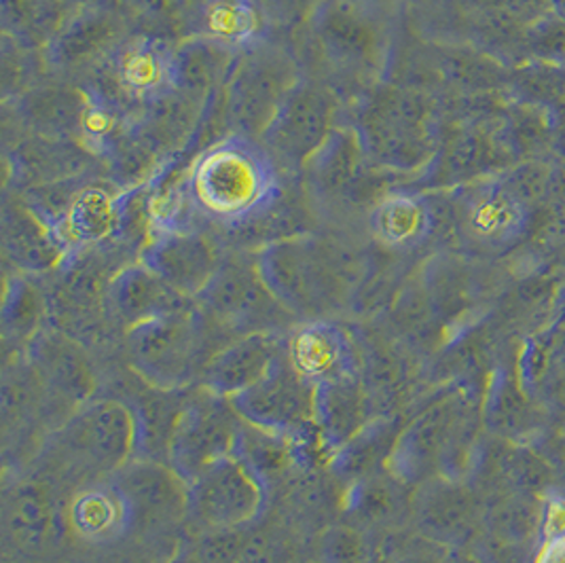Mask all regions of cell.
<instances>
[{"label": "cell", "instance_id": "15", "mask_svg": "<svg viewBox=\"0 0 565 563\" xmlns=\"http://www.w3.org/2000/svg\"><path fill=\"white\" fill-rule=\"evenodd\" d=\"M115 477L113 486L124 496L131 517L168 521L186 512L189 484L166 461L134 458Z\"/></svg>", "mask_w": 565, "mask_h": 563}, {"label": "cell", "instance_id": "24", "mask_svg": "<svg viewBox=\"0 0 565 563\" xmlns=\"http://www.w3.org/2000/svg\"><path fill=\"white\" fill-rule=\"evenodd\" d=\"M53 223L55 219L45 210L7 208L2 221L4 251L20 269L47 272L66 253Z\"/></svg>", "mask_w": 565, "mask_h": 563}, {"label": "cell", "instance_id": "14", "mask_svg": "<svg viewBox=\"0 0 565 563\" xmlns=\"http://www.w3.org/2000/svg\"><path fill=\"white\" fill-rule=\"evenodd\" d=\"M417 119L412 104L396 94H375L360 110V142L371 163L405 168L417 153Z\"/></svg>", "mask_w": 565, "mask_h": 563}, {"label": "cell", "instance_id": "10", "mask_svg": "<svg viewBox=\"0 0 565 563\" xmlns=\"http://www.w3.org/2000/svg\"><path fill=\"white\" fill-rule=\"evenodd\" d=\"M311 28L324 53L343 66L371 68L384 45V28L371 0H322Z\"/></svg>", "mask_w": 565, "mask_h": 563}, {"label": "cell", "instance_id": "34", "mask_svg": "<svg viewBox=\"0 0 565 563\" xmlns=\"http://www.w3.org/2000/svg\"><path fill=\"white\" fill-rule=\"evenodd\" d=\"M129 7L154 22H170L184 13L186 0H128Z\"/></svg>", "mask_w": 565, "mask_h": 563}, {"label": "cell", "instance_id": "3", "mask_svg": "<svg viewBox=\"0 0 565 563\" xmlns=\"http://www.w3.org/2000/svg\"><path fill=\"white\" fill-rule=\"evenodd\" d=\"M297 85V68L280 50L260 45L239 55L227 87V117L235 134L263 136Z\"/></svg>", "mask_w": 565, "mask_h": 563}, {"label": "cell", "instance_id": "33", "mask_svg": "<svg viewBox=\"0 0 565 563\" xmlns=\"http://www.w3.org/2000/svg\"><path fill=\"white\" fill-rule=\"evenodd\" d=\"M327 563H366V553L356 534L350 530H334L324 544Z\"/></svg>", "mask_w": 565, "mask_h": 563}, {"label": "cell", "instance_id": "6", "mask_svg": "<svg viewBox=\"0 0 565 563\" xmlns=\"http://www.w3.org/2000/svg\"><path fill=\"white\" fill-rule=\"evenodd\" d=\"M128 352L134 371L161 392L191 384L202 357L191 314L129 327Z\"/></svg>", "mask_w": 565, "mask_h": 563}, {"label": "cell", "instance_id": "18", "mask_svg": "<svg viewBox=\"0 0 565 563\" xmlns=\"http://www.w3.org/2000/svg\"><path fill=\"white\" fill-rule=\"evenodd\" d=\"M280 357L282 350L274 334H244L206 360L202 384L210 394L232 399L257 384Z\"/></svg>", "mask_w": 565, "mask_h": 563}, {"label": "cell", "instance_id": "29", "mask_svg": "<svg viewBox=\"0 0 565 563\" xmlns=\"http://www.w3.org/2000/svg\"><path fill=\"white\" fill-rule=\"evenodd\" d=\"M24 115L30 124L50 136L83 131L87 98L64 89H41L24 98Z\"/></svg>", "mask_w": 565, "mask_h": 563}, {"label": "cell", "instance_id": "13", "mask_svg": "<svg viewBox=\"0 0 565 563\" xmlns=\"http://www.w3.org/2000/svg\"><path fill=\"white\" fill-rule=\"evenodd\" d=\"M200 299L223 325L248 329V334L267 333L265 325L284 309L260 280L257 267L242 265H221Z\"/></svg>", "mask_w": 565, "mask_h": 563}, {"label": "cell", "instance_id": "26", "mask_svg": "<svg viewBox=\"0 0 565 563\" xmlns=\"http://www.w3.org/2000/svg\"><path fill=\"white\" fill-rule=\"evenodd\" d=\"M235 55L202 36H191L177 50V89L195 100L207 96L210 89L233 75Z\"/></svg>", "mask_w": 565, "mask_h": 563}, {"label": "cell", "instance_id": "19", "mask_svg": "<svg viewBox=\"0 0 565 563\" xmlns=\"http://www.w3.org/2000/svg\"><path fill=\"white\" fill-rule=\"evenodd\" d=\"M121 36V20L106 7L92 4L68 15L47 43V60L57 71H78L113 50Z\"/></svg>", "mask_w": 565, "mask_h": 563}, {"label": "cell", "instance_id": "22", "mask_svg": "<svg viewBox=\"0 0 565 563\" xmlns=\"http://www.w3.org/2000/svg\"><path fill=\"white\" fill-rule=\"evenodd\" d=\"M126 208V198H117L103 187L89 184L78 191L66 210L55 219V235L64 251L100 244L119 231Z\"/></svg>", "mask_w": 565, "mask_h": 563}, {"label": "cell", "instance_id": "5", "mask_svg": "<svg viewBox=\"0 0 565 563\" xmlns=\"http://www.w3.org/2000/svg\"><path fill=\"white\" fill-rule=\"evenodd\" d=\"M263 504L260 475L237 452L214 461L189 484L186 512L207 530H235L253 521Z\"/></svg>", "mask_w": 565, "mask_h": 563}, {"label": "cell", "instance_id": "2", "mask_svg": "<svg viewBox=\"0 0 565 563\" xmlns=\"http://www.w3.org/2000/svg\"><path fill=\"white\" fill-rule=\"evenodd\" d=\"M255 267L274 299L295 316L322 318L339 306L343 293L339 263L309 235L269 242Z\"/></svg>", "mask_w": 565, "mask_h": 563}, {"label": "cell", "instance_id": "11", "mask_svg": "<svg viewBox=\"0 0 565 563\" xmlns=\"http://www.w3.org/2000/svg\"><path fill=\"white\" fill-rule=\"evenodd\" d=\"M110 78L126 103L153 106L177 89V50L157 36H136L117 45Z\"/></svg>", "mask_w": 565, "mask_h": 563}, {"label": "cell", "instance_id": "9", "mask_svg": "<svg viewBox=\"0 0 565 563\" xmlns=\"http://www.w3.org/2000/svg\"><path fill=\"white\" fill-rule=\"evenodd\" d=\"M334 103L322 87L299 81L271 126L260 136L276 159L306 166L333 131Z\"/></svg>", "mask_w": 565, "mask_h": 563}, {"label": "cell", "instance_id": "31", "mask_svg": "<svg viewBox=\"0 0 565 563\" xmlns=\"http://www.w3.org/2000/svg\"><path fill=\"white\" fill-rule=\"evenodd\" d=\"M64 7L57 0H2V20L24 43H50L64 24Z\"/></svg>", "mask_w": 565, "mask_h": 563}, {"label": "cell", "instance_id": "30", "mask_svg": "<svg viewBox=\"0 0 565 563\" xmlns=\"http://www.w3.org/2000/svg\"><path fill=\"white\" fill-rule=\"evenodd\" d=\"M428 225L426 208L413 198H386L369 214L371 233L386 246H409Z\"/></svg>", "mask_w": 565, "mask_h": 563}, {"label": "cell", "instance_id": "35", "mask_svg": "<svg viewBox=\"0 0 565 563\" xmlns=\"http://www.w3.org/2000/svg\"><path fill=\"white\" fill-rule=\"evenodd\" d=\"M284 11H308V9H316L322 0H276Z\"/></svg>", "mask_w": 565, "mask_h": 563}, {"label": "cell", "instance_id": "32", "mask_svg": "<svg viewBox=\"0 0 565 563\" xmlns=\"http://www.w3.org/2000/svg\"><path fill=\"white\" fill-rule=\"evenodd\" d=\"M43 314V301L22 278L7 282L4 288V301H2V327L4 334L13 339H26L36 331L39 320Z\"/></svg>", "mask_w": 565, "mask_h": 563}, {"label": "cell", "instance_id": "4", "mask_svg": "<svg viewBox=\"0 0 565 563\" xmlns=\"http://www.w3.org/2000/svg\"><path fill=\"white\" fill-rule=\"evenodd\" d=\"M57 445L85 470L117 472L136 454V413L119 401L85 403L60 431Z\"/></svg>", "mask_w": 565, "mask_h": 563}, {"label": "cell", "instance_id": "20", "mask_svg": "<svg viewBox=\"0 0 565 563\" xmlns=\"http://www.w3.org/2000/svg\"><path fill=\"white\" fill-rule=\"evenodd\" d=\"M369 157L359 131L337 128L306 163L309 189L318 200L343 202L359 191ZM371 163V161H369Z\"/></svg>", "mask_w": 565, "mask_h": 563}, {"label": "cell", "instance_id": "8", "mask_svg": "<svg viewBox=\"0 0 565 563\" xmlns=\"http://www.w3.org/2000/svg\"><path fill=\"white\" fill-rule=\"evenodd\" d=\"M230 399L210 394L182 405L172 426L166 460L191 484L214 461L235 454L239 433L233 415L227 411Z\"/></svg>", "mask_w": 565, "mask_h": 563}, {"label": "cell", "instance_id": "28", "mask_svg": "<svg viewBox=\"0 0 565 563\" xmlns=\"http://www.w3.org/2000/svg\"><path fill=\"white\" fill-rule=\"evenodd\" d=\"M128 504L117 487H92L75 496L68 509V521L78 537L108 538L128 525Z\"/></svg>", "mask_w": 565, "mask_h": 563}, {"label": "cell", "instance_id": "1", "mask_svg": "<svg viewBox=\"0 0 565 563\" xmlns=\"http://www.w3.org/2000/svg\"><path fill=\"white\" fill-rule=\"evenodd\" d=\"M280 193L276 159L257 140L233 134L200 155L184 182L191 210L227 227L263 216Z\"/></svg>", "mask_w": 565, "mask_h": 563}, {"label": "cell", "instance_id": "7", "mask_svg": "<svg viewBox=\"0 0 565 563\" xmlns=\"http://www.w3.org/2000/svg\"><path fill=\"white\" fill-rule=\"evenodd\" d=\"M235 415L269 435H290L313 422L316 385L284 354L257 384L230 399Z\"/></svg>", "mask_w": 565, "mask_h": 563}, {"label": "cell", "instance_id": "17", "mask_svg": "<svg viewBox=\"0 0 565 563\" xmlns=\"http://www.w3.org/2000/svg\"><path fill=\"white\" fill-rule=\"evenodd\" d=\"M295 369L313 385L356 382V352L339 327L313 320L292 337L286 350Z\"/></svg>", "mask_w": 565, "mask_h": 563}, {"label": "cell", "instance_id": "27", "mask_svg": "<svg viewBox=\"0 0 565 563\" xmlns=\"http://www.w3.org/2000/svg\"><path fill=\"white\" fill-rule=\"evenodd\" d=\"M313 424L322 440L337 452L360 431V394L356 382L316 385Z\"/></svg>", "mask_w": 565, "mask_h": 563}, {"label": "cell", "instance_id": "12", "mask_svg": "<svg viewBox=\"0 0 565 563\" xmlns=\"http://www.w3.org/2000/svg\"><path fill=\"white\" fill-rule=\"evenodd\" d=\"M140 263L186 297H200L221 267L216 248L191 230L157 231Z\"/></svg>", "mask_w": 565, "mask_h": 563}, {"label": "cell", "instance_id": "25", "mask_svg": "<svg viewBox=\"0 0 565 563\" xmlns=\"http://www.w3.org/2000/svg\"><path fill=\"white\" fill-rule=\"evenodd\" d=\"M4 528L20 551H43L55 534L50 493L36 484L13 487L4 498Z\"/></svg>", "mask_w": 565, "mask_h": 563}, {"label": "cell", "instance_id": "16", "mask_svg": "<svg viewBox=\"0 0 565 563\" xmlns=\"http://www.w3.org/2000/svg\"><path fill=\"white\" fill-rule=\"evenodd\" d=\"M189 28L193 36L244 55L265 43L269 15L260 0H202L191 9Z\"/></svg>", "mask_w": 565, "mask_h": 563}, {"label": "cell", "instance_id": "36", "mask_svg": "<svg viewBox=\"0 0 565 563\" xmlns=\"http://www.w3.org/2000/svg\"><path fill=\"white\" fill-rule=\"evenodd\" d=\"M64 9H83V7H92V4H96V0H57Z\"/></svg>", "mask_w": 565, "mask_h": 563}, {"label": "cell", "instance_id": "21", "mask_svg": "<svg viewBox=\"0 0 565 563\" xmlns=\"http://www.w3.org/2000/svg\"><path fill=\"white\" fill-rule=\"evenodd\" d=\"M108 297L117 316L136 327L157 318L191 314L186 295L161 280L142 263L121 269L108 286Z\"/></svg>", "mask_w": 565, "mask_h": 563}, {"label": "cell", "instance_id": "23", "mask_svg": "<svg viewBox=\"0 0 565 563\" xmlns=\"http://www.w3.org/2000/svg\"><path fill=\"white\" fill-rule=\"evenodd\" d=\"M34 375L43 387L68 405H85L94 390L87 360L77 346L64 337L47 334L32 346Z\"/></svg>", "mask_w": 565, "mask_h": 563}]
</instances>
